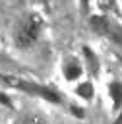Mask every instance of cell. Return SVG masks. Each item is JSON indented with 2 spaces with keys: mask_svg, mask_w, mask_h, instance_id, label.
I'll use <instances>...</instances> for the list:
<instances>
[{
  "mask_svg": "<svg viewBox=\"0 0 122 124\" xmlns=\"http://www.w3.org/2000/svg\"><path fill=\"white\" fill-rule=\"evenodd\" d=\"M0 79H4L8 85H12V87H15V89H21V91H25V93L37 95V97L46 99V101H50V103H60V95H58L52 87H45V85L31 83V81H25V79H14V78L2 76V74H0Z\"/></svg>",
  "mask_w": 122,
  "mask_h": 124,
  "instance_id": "3",
  "label": "cell"
},
{
  "mask_svg": "<svg viewBox=\"0 0 122 124\" xmlns=\"http://www.w3.org/2000/svg\"><path fill=\"white\" fill-rule=\"evenodd\" d=\"M83 58H85V64H87V70L93 74V76H99V70H101V62H99V56L89 48V46H83Z\"/></svg>",
  "mask_w": 122,
  "mask_h": 124,
  "instance_id": "6",
  "label": "cell"
},
{
  "mask_svg": "<svg viewBox=\"0 0 122 124\" xmlns=\"http://www.w3.org/2000/svg\"><path fill=\"white\" fill-rule=\"evenodd\" d=\"M89 2H91V0H81V8H83V10H87V6H89Z\"/></svg>",
  "mask_w": 122,
  "mask_h": 124,
  "instance_id": "12",
  "label": "cell"
},
{
  "mask_svg": "<svg viewBox=\"0 0 122 124\" xmlns=\"http://www.w3.org/2000/svg\"><path fill=\"white\" fill-rule=\"evenodd\" d=\"M107 89H108V97H110V103H112V110H118L122 107V81L112 79Z\"/></svg>",
  "mask_w": 122,
  "mask_h": 124,
  "instance_id": "5",
  "label": "cell"
},
{
  "mask_svg": "<svg viewBox=\"0 0 122 124\" xmlns=\"http://www.w3.org/2000/svg\"><path fill=\"white\" fill-rule=\"evenodd\" d=\"M116 112H118V116H116V120H114V124H122V107H120V108H118Z\"/></svg>",
  "mask_w": 122,
  "mask_h": 124,
  "instance_id": "10",
  "label": "cell"
},
{
  "mask_svg": "<svg viewBox=\"0 0 122 124\" xmlns=\"http://www.w3.org/2000/svg\"><path fill=\"white\" fill-rule=\"evenodd\" d=\"M62 74H64V78H66L68 81H76V79L81 78L83 66H81V62H79L77 58L70 56V58H66V60L62 62Z\"/></svg>",
  "mask_w": 122,
  "mask_h": 124,
  "instance_id": "4",
  "label": "cell"
},
{
  "mask_svg": "<svg viewBox=\"0 0 122 124\" xmlns=\"http://www.w3.org/2000/svg\"><path fill=\"white\" fill-rule=\"evenodd\" d=\"M72 112H74L76 116H79V118L83 116V110H81V108H76V105H72Z\"/></svg>",
  "mask_w": 122,
  "mask_h": 124,
  "instance_id": "9",
  "label": "cell"
},
{
  "mask_svg": "<svg viewBox=\"0 0 122 124\" xmlns=\"http://www.w3.org/2000/svg\"><path fill=\"white\" fill-rule=\"evenodd\" d=\"M19 124H48V122L43 116H39V114H27L25 118H21Z\"/></svg>",
  "mask_w": 122,
  "mask_h": 124,
  "instance_id": "8",
  "label": "cell"
},
{
  "mask_svg": "<svg viewBox=\"0 0 122 124\" xmlns=\"http://www.w3.org/2000/svg\"><path fill=\"white\" fill-rule=\"evenodd\" d=\"M0 101H2V103H4V105H8V107H10V105H12V103H10V99H8V97H6V95H0Z\"/></svg>",
  "mask_w": 122,
  "mask_h": 124,
  "instance_id": "11",
  "label": "cell"
},
{
  "mask_svg": "<svg viewBox=\"0 0 122 124\" xmlns=\"http://www.w3.org/2000/svg\"><path fill=\"white\" fill-rule=\"evenodd\" d=\"M43 31V19L35 12L25 14L14 27V43L19 48H29L31 45L37 43Z\"/></svg>",
  "mask_w": 122,
  "mask_h": 124,
  "instance_id": "1",
  "label": "cell"
},
{
  "mask_svg": "<svg viewBox=\"0 0 122 124\" xmlns=\"http://www.w3.org/2000/svg\"><path fill=\"white\" fill-rule=\"evenodd\" d=\"M120 62H122V58H120Z\"/></svg>",
  "mask_w": 122,
  "mask_h": 124,
  "instance_id": "13",
  "label": "cell"
},
{
  "mask_svg": "<svg viewBox=\"0 0 122 124\" xmlns=\"http://www.w3.org/2000/svg\"><path fill=\"white\" fill-rule=\"evenodd\" d=\"M89 23L95 33H99L105 39H108L110 43L122 46V25L120 23H116L114 19H110L107 16H91Z\"/></svg>",
  "mask_w": 122,
  "mask_h": 124,
  "instance_id": "2",
  "label": "cell"
},
{
  "mask_svg": "<svg viewBox=\"0 0 122 124\" xmlns=\"http://www.w3.org/2000/svg\"><path fill=\"white\" fill-rule=\"evenodd\" d=\"M74 93H76L79 99H83V101H91V99L95 97V85H93L91 81H81V83L76 85Z\"/></svg>",
  "mask_w": 122,
  "mask_h": 124,
  "instance_id": "7",
  "label": "cell"
}]
</instances>
